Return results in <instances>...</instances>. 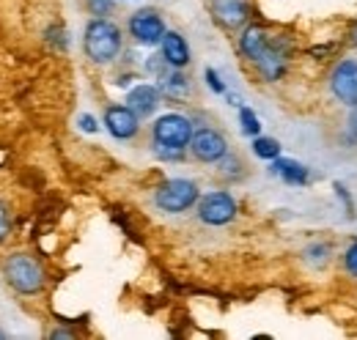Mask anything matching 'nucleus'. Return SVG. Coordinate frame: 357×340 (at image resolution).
Listing matches in <instances>:
<instances>
[{"label":"nucleus","instance_id":"1","mask_svg":"<svg viewBox=\"0 0 357 340\" xmlns=\"http://www.w3.org/2000/svg\"><path fill=\"white\" fill-rule=\"evenodd\" d=\"M121 47H124L121 28L116 22H110L107 17H93L86 25L83 52H86V58H89L91 63H96V66L113 63L121 55Z\"/></svg>","mask_w":357,"mask_h":340},{"label":"nucleus","instance_id":"2","mask_svg":"<svg viewBox=\"0 0 357 340\" xmlns=\"http://www.w3.org/2000/svg\"><path fill=\"white\" fill-rule=\"evenodd\" d=\"M3 280L22 297H36L42 294L47 283L45 266L36 255L31 253H11L3 261Z\"/></svg>","mask_w":357,"mask_h":340},{"label":"nucleus","instance_id":"3","mask_svg":"<svg viewBox=\"0 0 357 340\" xmlns=\"http://www.w3.org/2000/svg\"><path fill=\"white\" fill-rule=\"evenodd\" d=\"M201 190L192 178H168L154 190V206L165 214H184L198 206Z\"/></svg>","mask_w":357,"mask_h":340},{"label":"nucleus","instance_id":"4","mask_svg":"<svg viewBox=\"0 0 357 340\" xmlns=\"http://www.w3.org/2000/svg\"><path fill=\"white\" fill-rule=\"evenodd\" d=\"M192 140V121L181 113H165L151 124V143L168 148H190Z\"/></svg>","mask_w":357,"mask_h":340},{"label":"nucleus","instance_id":"5","mask_svg":"<svg viewBox=\"0 0 357 340\" xmlns=\"http://www.w3.org/2000/svg\"><path fill=\"white\" fill-rule=\"evenodd\" d=\"M236 212H239L236 198H234L231 192H225V190L206 192V195H201V201H198V219H201L204 225H212V228H223L228 222H234V219H236Z\"/></svg>","mask_w":357,"mask_h":340},{"label":"nucleus","instance_id":"6","mask_svg":"<svg viewBox=\"0 0 357 340\" xmlns=\"http://www.w3.org/2000/svg\"><path fill=\"white\" fill-rule=\"evenodd\" d=\"M127 31H130L135 44L154 47V44L162 42V36H165L168 28H165L160 11H154V8H137L132 17L127 20Z\"/></svg>","mask_w":357,"mask_h":340},{"label":"nucleus","instance_id":"7","mask_svg":"<svg viewBox=\"0 0 357 340\" xmlns=\"http://www.w3.org/2000/svg\"><path fill=\"white\" fill-rule=\"evenodd\" d=\"M330 93L344 107H357V58H341L330 72Z\"/></svg>","mask_w":357,"mask_h":340},{"label":"nucleus","instance_id":"8","mask_svg":"<svg viewBox=\"0 0 357 340\" xmlns=\"http://www.w3.org/2000/svg\"><path fill=\"white\" fill-rule=\"evenodd\" d=\"M190 151L198 162L204 165H218L228 154V140L220 129L215 127H204L198 132H192V140H190Z\"/></svg>","mask_w":357,"mask_h":340},{"label":"nucleus","instance_id":"9","mask_svg":"<svg viewBox=\"0 0 357 340\" xmlns=\"http://www.w3.org/2000/svg\"><path fill=\"white\" fill-rule=\"evenodd\" d=\"M253 66L264 83L283 80V75L289 69V42L286 39H269V47L253 61Z\"/></svg>","mask_w":357,"mask_h":340},{"label":"nucleus","instance_id":"10","mask_svg":"<svg viewBox=\"0 0 357 340\" xmlns=\"http://www.w3.org/2000/svg\"><path fill=\"white\" fill-rule=\"evenodd\" d=\"M102 124L116 140H132L135 134L140 132V116L127 102L124 105H107L105 116H102Z\"/></svg>","mask_w":357,"mask_h":340},{"label":"nucleus","instance_id":"11","mask_svg":"<svg viewBox=\"0 0 357 340\" xmlns=\"http://www.w3.org/2000/svg\"><path fill=\"white\" fill-rule=\"evenodd\" d=\"M209 14L223 31H242L250 22L248 0H209Z\"/></svg>","mask_w":357,"mask_h":340},{"label":"nucleus","instance_id":"12","mask_svg":"<svg viewBox=\"0 0 357 340\" xmlns=\"http://www.w3.org/2000/svg\"><path fill=\"white\" fill-rule=\"evenodd\" d=\"M124 102L132 107L135 113L140 116V121H143V118H149V116L157 113V107H160V102H162V91H160V85L140 83L127 93Z\"/></svg>","mask_w":357,"mask_h":340},{"label":"nucleus","instance_id":"13","mask_svg":"<svg viewBox=\"0 0 357 340\" xmlns=\"http://www.w3.org/2000/svg\"><path fill=\"white\" fill-rule=\"evenodd\" d=\"M269 36L267 31L261 28V25H256V22H250V25H245L242 28V33H239V42H236V47H239V55L245 58V61H256L264 49L269 47Z\"/></svg>","mask_w":357,"mask_h":340},{"label":"nucleus","instance_id":"14","mask_svg":"<svg viewBox=\"0 0 357 340\" xmlns=\"http://www.w3.org/2000/svg\"><path fill=\"white\" fill-rule=\"evenodd\" d=\"M160 47H162V58H165L174 69H184V66L192 61V58H190V44H187V39H184L178 31H165Z\"/></svg>","mask_w":357,"mask_h":340},{"label":"nucleus","instance_id":"15","mask_svg":"<svg viewBox=\"0 0 357 340\" xmlns=\"http://www.w3.org/2000/svg\"><path fill=\"white\" fill-rule=\"evenodd\" d=\"M269 173L278 176V178H283V181L291 184V187H303V184H308V178H311V173H308V168H305L303 162L289 160V157L272 160V162H269Z\"/></svg>","mask_w":357,"mask_h":340},{"label":"nucleus","instance_id":"16","mask_svg":"<svg viewBox=\"0 0 357 340\" xmlns=\"http://www.w3.org/2000/svg\"><path fill=\"white\" fill-rule=\"evenodd\" d=\"M160 91H162V99L174 102V105H181L187 96H190V77L181 72V69H171L162 80H157Z\"/></svg>","mask_w":357,"mask_h":340},{"label":"nucleus","instance_id":"17","mask_svg":"<svg viewBox=\"0 0 357 340\" xmlns=\"http://www.w3.org/2000/svg\"><path fill=\"white\" fill-rule=\"evenodd\" d=\"M250 148H253V154H256L259 160H264V162H272V160H278V157H280V143H278L275 137L256 134V137H253V143H250Z\"/></svg>","mask_w":357,"mask_h":340},{"label":"nucleus","instance_id":"18","mask_svg":"<svg viewBox=\"0 0 357 340\" xmlns=\"http://www.w3.org/2000/svg\"><path fill=\"white\" fill-rule=\"evenodd\" d=\"M239 127H242V134L245 137H256V134H261V118L256 116V110H250V107H239Z\"/></svg>","mask_w":357,"mask_h":340},{"label":"nucleus","instance_id":"19","mask_svg":"<svg viewBox=\"0 0 357 340\" xmlns=\"http://www.w3.org/2000/svg\"><path fill=\"white\" fill-rule=\"evenodd\" d=\"M305 261L313 263V266H324V263L330 261V245L316 242V245H311V247H305Z\"/></svg>","mask_w":357,"mask_h":340},{"label":"nucleus","instance_id":"20","mask_svg":"<svg viewBox=\"0 0 357 340\" xmlns=\"http://www.w3.org/2000/svg\"><path fill=\"white\" fill-rule=\"evenodd\" d=\"M171 69H174V66H171V63L162 58V52H160V55H151V58L146 61V72H149V75H154L157 80H162V77H165Z\"/></svg>","mask_w":357,"mask_h":340},{"label":"nucleus","instance_id":"21","mask_svg":"<svg viewBox=\"0 0 357 340\" xmlns=\"http://www.w3.org/2000/svg\"><path fill=\"white\" fill-rule=\"evenodd\" d=\"M154 148V157L162 160V162H181L184 160V148H168V146H151Z\"/></svg>","mask_w":357,"mask_h":340},{"label":"nucleus","instance_id":"22","mask_svg":"<svg viewBox=\"0 0 357 340\" xmlns=\"http://www.w3.org/2000/svg\"><path fill=\"white\" fill-rule=\"evenodd\" d=\"M341 263H344V272H347L349 277H355V280H357V242H352V245L344 250Z\"/></svg>","mask_w":357,"mask_h":340},{"label":"nucleus","instance_id":"23","mask_svg":"<svg viewBox=\"0 0 357 340\" xmlns=\"http://www.w3.org/2000/svg\"><path fill=\"white\" fill-rule=\"evenodd\" d=\"M113 3L116 0H86V8H89V14H93V17H107L113 11Z\"/></svg>","mask_w":357,"mask_h":340},{"label":"nucleus","instance_id":"24","mask_svg":"<svg viewBox=\"0 0 357 340\" xmlns=\"http://www.w3.org/2000/svg\"><path fill=\"white\" fill-rule=\"evenodd\" d=\"M204 80H206V85H209V91H212V93H225V83L220 80L218 69L206 66V69H204Z\"/></svg>","mask_w":357,"mask_h":340},{"label":"nucleus","instance_id":"25","mask_svg":"<svg viewBox=\"0 0 357 340\" xmlns=\"http://www.w3.org/2000/svg\"><path fill=\"white\" fill-rule=\"evenodd\" d=\"M333 187H335V192H338V198H341V203H347V214H349V219H355V203H352V195L347 192V187H344L341 181H335Z\"/></svg>","mask_w":357,"mask_h":340},{"label":"nucleus","instance_id":"26","mask_svg":"<svg viewBox=\"0 0 357 340\" xmlns=\"http://www.w3.org/2000/svg\"><path fill=\"white\" fill-rule=\"evenodd\" d=\"M11 233V214H8V206L0 201V242Z\"/></svg>","mask_w":357,"mask_h":340},{"label":"nucleus","instance_id":"27","mask_svg":"<svg viewBox=\"0 0 357 340\" xmlns=\"http://www.w3.org/2000/svg\"><path fill=\"white\" fill-rule=\"evenodd\" d=\"M77 124H80L83 132H89V134H96V132H99V124H96V118H93L91 113H83V116L77 118Z\"/></svg>","mask_w":357,"mask_h":340},{"label":"nucleus","instance_id":"28","mask_svg":"<svg viewBox=\"0 0 357 340\" xmlns=\"http://www.w3.org/2000/svg\"><path fill=\"white\" fill-rule=\"evenodd\" d=\"M347 134H349L352 143H357V107H352V113L347 118Z\"/></svg>","mask_w":357,"mask_h":340},{"label":"nucleus","instance_id":"29","mask_svg":"<svg viewBox=\"0 0 357 340\" xmlns=\"http://www.w3.org/2000/svg\"><path fill=\"white\" fill-rule=\"evenodd\" d=\"M352 44L357 47V25H355V31H352Z\"/></svg>","mask_w":357,"mask_h":340}]
</instances>
